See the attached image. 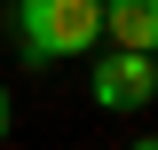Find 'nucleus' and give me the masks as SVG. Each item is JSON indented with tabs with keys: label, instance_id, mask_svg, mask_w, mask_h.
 I'll return each mask as SVG.
<instances>
[{
	"label": "nucleus",
	"instance_id": "20e7f679",
	"mask_svg": "<svg viewBox=\"0 0 158 150\" xmlns=\"http://www.w3.org/2000/svg\"><path fill=\"white\" fill-rule=\"evenodd\" d=\"M8 127H16V103H8V79H0V142H8Z\"/></svg>",
	"mask_w": 158,
	"mask_h": 150
},
{
	"label": "nucleus",
	"instance_id": "f257e3e1",
	"mask_svg": "<svg viewBox=\"0 0 158 150\" xmlns=\"http://www.w3.org/2000/svg\"><path fill=\"white\" fill-rule=\"evenodd\" d=\"M16 40L32 63H63L103 40V0H16Z\"/></svg>",
	"mask_w": 158,
	"mask_h": 150
},
{
	"label": "nucleus",
	"instance_id": "423d86ee",
	"mask_svg": "<svg viewBox=\"0 0 158 150\" xmlns=\"http://www.w3.org/2000/svg\"><path fill=\"white\" fill-rule=\"evenodd\" d=\"M150 63H158V56H150Z\"/></svg>",
	"mask_w": 158,
	"mask_h": 150
},
{
	"label": "nucleus",
	"instance_id": "39448f33",
	"mask_svg": "<svg viewBox=\"0 0 158 150\" xmlns=\"http://www.w3.org/2000/svg\"><path fill=\"white\" fill-rule=\"evenodd\" d=\"M127 150H158V134H135V142H127Z\"/></svg>",
	"mask_w": 158,
	"mask_h": 150
},
{
	"label": "nucleus",
	"instance_id": "f03ea898",
	"mask_svg": "<svg viewBox=\"0 0 158 150\" xmlns=\"http://www.w3.org/2000/svg\"><path fill=\"white\" fill-rule=\"evenodd\" d=\"M87 95H95V111H142V103L158 95V63L142 56V48H95Z\"/></svg>",
	"mask_w": 158,
	"mask_h": 150
},
{
	"label": "nucleus",
	"instance_id": "7ed1b4c3",
	"mask_svg": "<svg viewBox=\"0 0 158 150\" xmlns=\"http://www.w3.org/2000/svg\"><path fill=\"white\" fill-rule=\"evenodd\" d=\"M103 40L158 56V0H103Z\"/></svg>",
	"mask_w": 158,
	"mask_h": 150
}]
</instances>
